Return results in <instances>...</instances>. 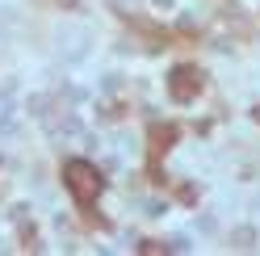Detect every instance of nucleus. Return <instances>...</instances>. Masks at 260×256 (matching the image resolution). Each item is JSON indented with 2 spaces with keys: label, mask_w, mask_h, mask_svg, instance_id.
Segmentation results:
<instances>
[{
  "label": "nucleus",
  "mask_w": 260,
  "mask_h": 256,
  "mask_svg": "<svg viewBox=\"0 0 260 256\" xmlns=\"http://www.w3.org/2000/svg\"><path fill=\"white\" fill-rule=\"evenodd\" d=\"M63 185L72 189V198L76 202H96L101 198V189H105V177L96 172V164H88V159H68L63 164Z\"/></svg>",
  "instance_id": "1"
},
{
  "label": "nucleus",
  "mask_w": 260,
  "mask_h": 256,
  "mask_svg": "<svg viewBox=\"0 0 260 256\" xmlns=\"http://www.w3.org/2000/svg\"><path fill=\"white\" fill-rule=\"evenodd\" d=\"M168 88H172V97H176V101H189L193 92L202 88V72H193V68H176V72L168 76Z\"/></svg>",
  "instance_id": "2"
}]
</instances>
